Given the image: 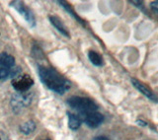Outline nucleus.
<instances>
[{"label": "nucleus", "mask_w": 158, "mask_h": 140, "mask_svg": "<svg viewBox=\"0 0 158 140\" xmlns=\"http://www.w3.org/2000/svg\"><path fill=\"white\" fill-rule=\"evenodd\" d=\"M46 140H51V139H46Z\"/></svg>", "instance_id": "nucleus-17"}, {"label": "nucleus", "mask_w": 158, "mask_h": 140, "mask_svg": "<svg viewBox=\"0 0 158 140\" xmlns=\"http://www.w3.org/2000/svg\"><path fill=\"white\" fill-rule=\"evenodd\" d=\"M38 73L43 84L52 92L62 95L70 88V82L52 67L39 66Z\"/></svg>", "instance_id": "nucleus-1"}, {"label": "nucleus", "mask_w": 158, "mask_h": 140, "mask_svg": "<svg viewBox=\"0 0 158 140\" xmlns=\"http://www.w3.org/2000/svg\"><path fill=\"white\" fill-rule=\"evenodd\" d=\"M48 20H49V22H51V24L52 25V26L56 28L61 35H63L65 38H68V39L70 38V35H69L67 28L65 27V25L62 23V21L58 17L52 16L51 15V16H48Z\"/></svg>", "instance_id": "nucleus-7"}, {"label": "nucleus", "mask_w": 158, "mask_h": 140, "mask_svg": "<svg viewBox=\"0 0 158 140\" xmlns=\"http://www.w3.org/2000/svg\"><path fill=\"white\" fill-rule=\"evenodd\" d=\"M150 7L158 14V1H152L150 3Z\"/></svg>", "instance_id": "nucleus-15"}, {"label": "nucleus", "mask_w": 158, "mask_h": 140, "mask_svg": "<svg viewBox=\"0 0 158 140\" xmlns=\"http://www.w3.org/2000/svg\"><path fill=\"white\" fill-rule=\"evenodd\" d=\"M34 85V80L30 75H18L12 80V87L19 93H26Z\"/></svg>", "instance_id": "nucleus-3"}, {"label": "nucleus", "mask_w": 158, "mask_h": 140, "mask_svg": "<svg viewBox=\"0 0 158 140\" xmlns=\"http://www.w3.org/2000/svg\"><path fill=\"white\" fill-rule=\"evenodd\" d=\"M10 5H11V6L16 10L20 15H22L23 18L26 20V22L30 25V26L31 27L36 26V19H35L34 14L28 7L25 6L23 2L12 1V2H10Z\"/></svg>", "instance_id": "nucleus-4"}, {"label": "nucleus", "mask_w": 158, "mask_h": 140, "mask_svg": "<svg viewBox=\"0 0 158 140\" xmlns=\"http://www.w3.org/2000/svg\"><path fill=\"white\" fill-rule=\"evenodd\" d=\"M82 122L84 121L89 127L91 128H96L99 126H101L102 122L104 121V116L102 113L98 112H92L84 114V116H80Z\"/></svg>", "instance_id": "nucleus-5"}, {"label": "nucleus", "mask_w": 158, "mask_h": 140, "mask_svg": "<svg viewBox=\"0 0 158 140\" xmlns=\"http://www.w3.org/2000/svg\"><path fill=\"white\" fill-rule=\"evenodd\" d=\"M67 104L70 108L75 109L79 116H84V114L92 112H97L98 109V106L95 102L92 101L91 99L84 97H71L67 100Z\"/></svg>", "instance_id": "nucleus-2"}, {"label": "nucleus", "mask_w": 158, "mask_h": 140, "mask_svg": "<svg viewBox=\"0 0 158 140\" xmlns=\"http://www.w3.org/2000/svg\"><path fill=\"white\" fill-rule=\"evenodd\" d=\"M131 83H132L133 86H135L141 94L144 95L145 97H147L148 99L152 100V101H157V99H156V97L154 96V94H153V93L150 91V90L148 89L143 83L139 82V81H138V80H136V79H133V78L131 79Z\"/></svg>", "instance_id": "nucleus-9"}, {"label": "nucleus", "mask_w": 158, "mask_h": 140, "mask_svg": "<svg viewBox=\"0 0 158 140\" xmlns=\"http://www.w3.org/2000/svg\"><path fill=\"white\" fill-rule=\"evenodd\" d=\"M35 129H36V123H35L33 121H30L23 123L21 126H20V130H21L22 133L26 134V135H29L31 134Z\"/></svg>", "instance_id": "nucleus-14"}, {"label": "nucleus", "mask_w": 158, "mask_h": 140, "mask_svg": "<svg viewBox=\"0 0 158 140\" xmlns=\"http://www.w3.org/2000/svg\"><path fill=\"white\" fill-rule=\"evenodd\" d=\"M32 102V95L27 93H20L17 95H14L11 100V104L13 109H20L23 108H26Z\"/></svg>", "instance_id": "nucleus-6"}, {"label": "nucleus", "mask_w": 158, "mask_h": 140, "mask_svg": "<svg viewBox=\"0 0 158 140\" xmlns=\"http://www.w3.org/2000/svg\"><path fill=\"white\" fill-rule=\"evenodd\" d=\"M88 57H89V60H90L92 64H94L95 66H102L104 64L103 57L96 51H90L88 52Z\"/></svg>", "instance_id": "nucleus-13"}, {"label": "nucleus", "mask_w": 158, "mask_h": 140, "mask_svg": "<svg viewBox=\"0 0 158 140\" xmlns=\"http://www.w3.org/2000/svg\"><path fill=\"white\" fill-rule=\"evenodd\" d=\"M93 140H109L107 137H104V136H98V137H95Z\"/></svg>", "instance_id": "nucleus-16"}, {"label": "nucleus", "mask_w": 158, "mask_h": 140, "mask_svg": "<svg viewBox=\"0 0 158 140\" xmlns=\"http://www.w3.org/2000/svg\"><path fill=\"white\" fill-rule=\"evenodd\" d=\"M15 66V58L6 52L0 53V70L11 69Z\"/></svg>", "instance_id": "nucleus-8"}, {"label": "nucleus", "mask_w": 158, "mask_h": 140, "mask_svg": "<svg viewBox=\"0 0 158 140\" xmlns=\"http://www.w3.org/2000/svg\"><path fill=\"white\" fill-rule=\"evenodd\" d=\"M67 117H68V126L72 130H76V129L80 127L82 123V119L79 114L73 113L71 112H67Z\"/></svg>", "instance_id": "nucleus-11"}, {"label": "nucleus", "mask_w": 158, "mask_h": 140, "mask_svg": "<svg viewBox=\"0 0 158 140\" xmlns=\"http://www.w3.org/2000/svg\"><path fill=\"white\" fill-rule=\"evenodd\" d=\"M21 72V68L18 66H14L11 69H3L0 70V81H4L10 78H15Z\"/></svg>", "instance_id": "nucleus-10"}, {"label": "nucleus", "mask_w": 158, "mask_h": 140, "mask_svg": "<svg viewBox=\"0 0 158 140\" xmlns=\"http://www.w3.org/2000/svg\"><path fill=\"white\" fill-rule=\"evenodd\" d=\"M57 3H58L59 5H60V6H61L64 10H65V11H66L68 14H70L74 19H76L79 23L82 24L83 26H84V25H85V22H84L83 20H82L80 17H79L75 12H74V10L71 8V6H70V5H69L67 2H65V1H57Z\"/></svg>", "instance_id": "nucleus-12"}]
</instances>
